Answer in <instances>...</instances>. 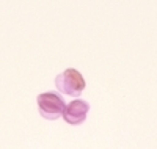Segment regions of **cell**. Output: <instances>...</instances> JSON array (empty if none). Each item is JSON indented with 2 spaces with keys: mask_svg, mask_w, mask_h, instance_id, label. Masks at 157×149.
I'll list each match as a JSON object with an SVG mask.
<instances>
[{
  "mask_svg": "<svg viewBox=\"0 0 157 149\" xmlns=\"http://www.w3.org/2000/svg\"><path fill=\"white\" fill-rule=\"evenodd\" d=\"M55 86L58 88L60 93H64V94H69V96H74V97H78L82 94V91L85 90L86 86V82L83 75L78 72L77 69H66L64 72H61L60 75L55 77Z\"/></svg>",
  "mask_w": 157,
  "mask_h": 149,
  "instance_id": "obj_1",
  "label": "cell"
},
{
  "mask_svg": "<svg viewBox=\"0 0 157 149\" xmlns=\"http://www.w3.org/2000/svg\"><path fill=\"white\" fill-rule=\"evenodd\" d=\"M90 112V104L86 101L75 99L71 104H68L63 110V119L71 126H78L86 119V115Z\"/></svg>",
  "mask_w": 157,
  "mask_h": 149,
  "instance_id": "obj_3",
  "label": "cell"
},
{
  "mask_svg": "<svg viewBox=\"0 0 157 149\" xmlns=\"http://www.w3.org/2000/svg\"><path fill=\"white\" fill-rule=\"evenodd\" d=\"M36 102H38V108H39V115L46 119H50V121L58 119L63 115L64 107H66L63 97L58 96L57 93H52V91L39 94Z\"/></svg>",
  "mask_w": 157,
  "mask_h": 149,
  "instance_id": "obj_2",
  "label": "cell"
}]
</instances>
